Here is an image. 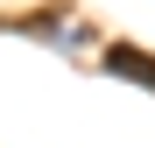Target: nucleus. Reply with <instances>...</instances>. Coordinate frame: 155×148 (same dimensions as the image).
Listing matches in <instances>:
<instances>
[{"mask_svg":"<svg viewBox=\"0 0 155 148\" xmlns=\"http://www.w3.org/2000/svg\"><path fill=\"white\" fill-rule=\"evenodd\" d=\"M106 64L120 71V78H134V85H155V57H148V49H134V42H113Z\"/></svg>","mask_w":155,"mask_h":148,"instance_id":"nucleus-1","label":"nucleus"}]
</instances>
